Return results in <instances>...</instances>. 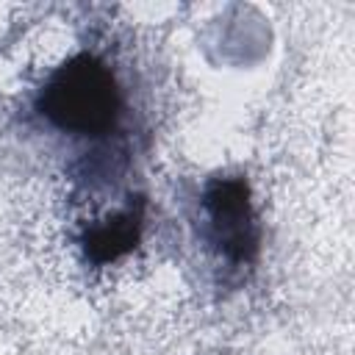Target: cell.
<instances>
[{
  "label": "cell",
  "mask_w": 355,
  "mask_h": 355,
  "mask_svg": "<svg viewBox=\"0 0 355 355\" xmlns=\"http://www.w3.org/2000/svg\"><path fill=\"white\" fill-rule=\"evenodd\" d=\"M42 114L78 136L105 133L119 114V92L108 67L92 55H75L58 67L42 89Z\"/></svg>",
  "instance_id": "obj_1"
},
{
  "label": "cell",
  "mask_w": 355,
  "mask_h": 355,
  "mask_svg": "<svg viewBox=\"0 0 355 355\" xmlns=\"http://www.w3.org/2000/svg\"><path fill=\"white\" fill-rule=\"evenodd\" d=\"M205 208L219 250L233 261H247L255 252V222L244 180L225 178L211 183L205 191Z\"/></svg>",
  "instance_id": "obj_2"
},
{
  "label": "cell",
  "mask_w": 355,
  "mask_h": 355,
  "mask_svg": "<svg viewBox=\"0 0 355 355\" xmlns=\"http://www.w3.org/2000/svg\"><path fill=\"white\" fill-rule=\"evenodd\" d=\"M133 239H136L133 216H119L114 222L94 227L86 239V247L97 261H108V258H116L122 250H128L133 244Z\"/></svg>",
  "instance_id": "obj_3"
}]
</instances>
